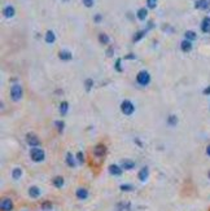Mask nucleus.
<instances>
[{
  "mask_svg": "<svg viewBox=\"0 0 210 211\" xmlns=\"http://www.w3.org/2000/svg\"><path fill=\"white\" fill-rule=\"evenodd\" d=\"M204 93H205V95H210V87H208L206 89H204Z\"/></svg>",
  "mask_w": 210,
  "mask_h": 211,
  "instance_id": "39",
  "label": "nucleus"
},
{
  "mask_svg": "<svg viewBox=\"0 0 210 211\" xmlns=\"http://www.w3.org/2000/svg\"><path fill=\"white\" fill-rule=\"evenodd\" d=\"M136 82L140 85H148L149 82H151V75H149L148 71L145 70H141L138 73V77H136Z\"/></svg>",
  "mask_w": 210,
  "mask_h": 211,
  "instance_id": "2",
  "label": "nucleus"
},
{
  "mask_svg": "<svg viewBox=\"0 0 210 211\" xmlns=\"http://www.w3.org/2000/svg\"><path fill=\"white\" fill-rule=\"evenodd\" d=\"M206 154H208V156L210 157V144H209L208 146H206Z\"/></svg>",
  "mask_w": 210,
  "mask_h": 211,
  "instance_id": "38",
  "label": "nucleus"
},
{
  "mask_svg": "<svg viewBox=\"0 0 210 211\" xmlns=\"http://www.w3.org/2000/svg\"><path fill=\"white\" fill-rule=\"evenodd\" d=\"M135 141H136V144H138L139 146H141V145H143V144H141V142H140V141H139V140H138V139H136V140H135Z\"/></svg>",
  "mask_w": 210,
  "mask_h": 211,
  "instance_id": "41",
  "label": "nucleus"
},
{
  "mask_svg": "<svg viewBox=\"0 0 210 211\" xmlns=\"http://www.w3.org/2000/svg\"><path fill=\"white\" fill-rule=\"evenodd\" d=\"M121 166H122L123 170H132L135 167V162H132V161H130V159H123Z\"/></svg>",
  "mask_w": 210,
  "mask_h": 211,
  "instance_id": "15",
  "label": "nucleus"
},
{
  "mask_svg": "<svg viewBox=\"0 0 210 211\" xmlns=\"http://www.w3.org/2000/svg\"><path fill=\"white\" fill-rule=\"evenodd\" d=\"M119 189H121L122 192H132V191H134V187H132L131 184H122V185L119 187Z\"/></svg>",
  "mask_w": 210,
  "mask_h": 211,
  "instance_id": "27",
  "label": "nucleus"
},
{
  "mask_svg": "<svg viewBox=\"0 0 210 211\" xmlns=\"http://www.w3.org/2000/svg\"><path fill=\"white\" fill-rule=\"evenodd\" d=\"M92 85H94V80H92L91 78H88V79L84 80V88H86V91H87V92L92 88Z\"/></svg>",
  "mask_w": 210,
  "mask_h": 211,
  "instance_id": "29",
  "label": "nucleus"
},
{
  "mask_svg": "<svg viewBox=\"0 0 210 211\" xmlns=\"http://www.w3.org/2000/svg\"><path fill=\"white\" fill-rule=\"evenodd\" d=\"M201 30L202 33H210V17H205L201 22Z\"/></svg>",
  "mask_w": 210,
  "mask_h": 211,
  "instance_id": "9",
  "label": "nucleus"
},
{
  "mask_svg": "<svg viewBox=\"0 0 210 211\" xmlns=\"http://www.w3.org/2000/svg\"><path fill=\"white\" fill-rule=\"evenodd\" d=\"M148 176H149V169L147 166L145 167H143V169L140 170V172H139V175H138V177H139V180L140 181H145L148 179Z\"/></svg>",
  "mask_w": 210,
  "mask_h": 211,
  "instance_id": "12",
  "label": "nucleus"
},
{
  "mask_svg": "<svg viewBox=\"0 0 210 211\" xmlns=\"http://www.w3.org/2000/svg\"><path fill=\"white\" fill-rule=\"evenodd\" d=\"M56 128H57V131L60 134H62L64 128H65V123H64L62 120H57V122H56Z\"/></svg>",
  "mask_w": 210,
  "mask_h": 211,
  "instance_id": "31",
  "label": "nucleus"
},
{
  "mask_svg": "<svg viewBox=\"0 0 210 211\" xmlns=\"http://www.w3.org/2000/svg\"><path fill=\"white\" fill-rule=\"evenodd\" d=\"M210 5V0H197L195 3V7L197 9H208Z\"/></svg>",
  "mask_w": 210,
  "mask_h": 211,
  "instance_id": "10",
  "label": "nucleus"
},
{
  "mask_svg": "<svg viewBox=\"0 0 210 211\" xmlns=\"http://www.w3.org/2000/svg\"><path fill=\"white\" fill-rule=\"evenodd\" d=\"M208 177L210 179V171H209V172H208Z\"/></svg>",
  "mask_w": 210,
  "mask_h": 211,
  "instance_id": "42",
  "label": "nucleus"
},
{
  "mask_svg": "<svg viewBox=\"0 0 210 211\" xmlns=\"http://www.w3.org/2000/svg\"><path fill=\"white\" fill-rule=\"evenodd\" d=\"M180 48H181V51L183 52H190L192 49V43L186 39V40H183L180 43Z\"/></svg>",
  "mask_w": 210,
  "mask_h": 211,
  "instance_id": "18",
  "label": "nucleus"
},
{
  "mask_svg": "<svg viewBox=\"0 0 210 211\" xmlns=\"http://www.w3.org/2000/svg\"><path fill=\"white\" fill-rule=\"evenodd\" d=\"M10 97H12L13 101H18L22 97V87L18 84H15L12 88H10Z\"/></svg>",
  "mask_w": 210,
  "mask_h": 211,
  "instance_id": "4",
  "label": "nucleus"
},
{
  "mask_svg": "<svg viewBox=\"0 0 210 211\" xmlns=\"http://www.w3.org/2000/svg\"><path fill=\"white\" fill-rule=\"evenodd\" d=\"M121 110H122V113L124 114V115H131V114L134 113V105L132 102L130 101V100H124V101L121 104Z\"/></svg>",
  "mask_w": 210,
  "mask_h": 211,
  "instance_id": "3",
  "label": "nucleus"
},
{
  "mask_svg": "<svg viewBox=\"0 0 210 211\" xmlns=\"http://www.w3.org/2000/svg\"><path fill=\"white\" fill-rule=\"evenodd\" d=\"M184 37H186V39L187 40H195L196 38H197V35H196V33L195 31H192V30H188V31H186V34H184Z\"/></svg>",
  "mask_w": 210,
  "mask_h": 211,
  "instance_id": "23",
  "label": "nucleus"
},
{
  "mask_svg": "<svg viewBox=\"0 0 210 211\" xmlns=\"http://www.w3.org/2000/svg\"><path fill=\"white\" fill-rule=\"evenodd\" d=\"M64 1H67V0H64Z\"/></svg>",
  "mask_w": 210,
  "mask_h": 211,
  "instance_id": "43",
  "label": "nucleus"
},
{
  "mask_svg": "<svg viewBox=\"0 0 210 211\" xmlns=\"http://www.w3.org/2000/svg\"><path fill=\"white\" fill-rule=\"evenodd\" d=\"M67 110H69V104H67L66 101H62L61 105H60V112H61L62 115H66Z\"/></svg>",
  "mask_w": 210,
  "mask_h": 211,
  "instance_id": "24",
  "label": "nucleus"
},
{
  "mask_svg": "<svg viewBox=\"0 0 210 211\" xmlns=\"http://www.w3.org/2000/svg\"><path fill=\"white\" fill-rule=\"evenodd\" d=\"M94 154H95V157H97V158H102V157L106 154V146L104 144H97L94 148Z\"/></svg>",
  "mask_w": 210,
  "mask_h": 211,
  "instance_id": "5",
  "label": "nucleus"
},
{
  "mask_svg": "<svg viewBox=\"0 0 210 211\" xmlns=\"http://www.w3.org/2000/svg\"><path fill=\"white\" fill-rule=\"evenodd\" d=\"M94 21H95L96 23H99V22H100V21H101V16H100V14H96V16H95V18H94Z\"/></svg>",
  "mask_w": 210,
  "mask_h": 211,
  "instance_id": "36",
  "label": "nucleus"
},
{
  "mask_svg": "<svg viewBox=\"0 0 210 211\" xmlns=\"http://www.w3.org/2000/svg\"><path fill=\"white\" fill-rule=\"evenodd\" d=\"M21 176H22V170H21L20 167H16V169L12 171V177L15 179V180H18Z\"/></svg>",
  "mask_w": 210,
  "mask_h": 211,
  "instance_id": "22",
  "label": "nucleus"
},
{
  "mask_svg": "<svg viewBox=\"0 0 210 211\" xmlns=\"http://www.w3.org/2000/svg\"><path fill=\"white\" fill-rule=\"evenodd\" d=\"M66 164H67V166H69V167H73V169H74V167H75L77 166V162H75V159H74V157H73V154H72V153H67V154H66Z\"/></svg>",
  "mask_w": 210,
  "mask_h": 211,
  "instance_id": "17",
  "label": "nucleus"
},
{
  "mask_svg": "<svg viewBox=\"0 0 210 211\" xmlns=\"http://www.w3.org/2000/svg\"><path fill=\"white\" fill-rule=\"evenodd\" d=\"M124 58H127V60H129V58H135V56H134V55H127L126 57H124Z\"/></svg>",
  "mask_w": 210,
  "mask_h": 211,
  "instance_id": "40",
  "label": "nucleus"
},
{
  "mask_svg": "<svg viewBox=\"0 0 210 211\" xmlns=\"http://www.w3.org/2000/svg\"><path fill=\"white\" fill-rule=\"evenodd\" d=\"M56 40V37H55V33H53L52 30H48L47 33H45V42L48 43V44H52L53 42Z\"/></svg>",
  "mask_w": 210,
  "mask_h": 211,
  "instance_id": "19",
  "label": "nucleus"
},
{
  "mask_svg": "<svg viewBox=\"0 0 210 211\" xmlns=\"http://www.w3.org/2000/svg\"><path fill=\"white\" fill-rule=\"evenodd\" d=\"M52 183H53V187L62 188L64 184H65V180H64L62 176H55V177H53V180H52Z\"/></svg>",
  "mask_w": 210,
  "mask_h": 211,
  "instance_id": "13",
  "label": "nucleus"
},
{
  "mask_svg": "<svg viewBox=\"0 0 210 211\" xmlns=\"http://www.w3.org/2000/svg\"><path fill=\"white\" fill-rule=\"evenodd\" d=\"M176 123H178L176 115H170L169 118H167V124H169V126H175Z\"/></svg>",
  "mask_w": 210,
  "mask_h": 211,
  "instance_id": "28",
  "label": "nucleus"
},
{
  "mask_svg": "<svg viewBox=\"0 0 210 211\" xmlns=\"http://www.w3.org/2000/svg\"><path fill=\"white\" fill-rule=\"evenodd\" d=\"M77 161H78V162H79L80 164L84 163V154H83V152H78V153H77Z\"/></svg>",
  "mask_w": 210,
  "mask_h": 211,
  "instance_id": "33",
  "label": "nucleus"
},
{
  "mask_svg": "<svg viewBox=\"0 0 210 211\" xmlns=\"http://www.w3.org/2000/svg\"><path fill=\"white\" fill-rule=\"evenodd\" d=\"M147 5H148V8L154 9L157 7V0H147Z\"/></svg>",
  "mask_w": 210,
  "mask_h": 211,
  "instance_id": "32",
  "label": "nucleus"
},
{
  "mask_svg": "<svg viewBox=\"0 0 210 211\" xmlns=\"http://www.w3.org/2000/svg\"><path fill=\"white\" fill-rule=\"evenodd\" d=\"M113 52H114V51H113L112 47L108 48V51H106V56H113Z\"/></svg>",
  "mask_w": 210,
  "mask_h": 211,
  "instance_id": "37",
  "label": "nucleus"
},
{
  "mask_svg": "<svg viewBox=\"0 0 210 211\" xmlns=\"http://www.w3.org/2000/svg\"><path fill=\"white\" fill-rule=\"evenodd\" d=\"M114 66H116V70H117V71H122V64H121V58L117 60Z\"/></svg>",
  "mask_w": 210,
  "mask_h": 211,
  "instance_id": "34",
  "label": "nucleus"
},
{
  "mask_svg": "<svg viewBox=\"0 0 210 211\" xmlns=\"http://www.w3.org/2000/svg\"><path fill=\"white\" fill-rule=\"evenodd\" d=\"M42 210L43 211H49V210H52V207H53V205H52V202H49V201H45V202H43L42 203Z\"/></svg>",
  "mask_w": 210,
  "mask_h": 211,
  "instance_id": "25",
  "label": "nucleus"
},
{
  "mask_svg": "<svg viewBox=\"0 0 210 211\" xmlns=\"http://www.w3.org/2000/svg\"><path fill=\"white\" fill-rule=\"evenodd\" d=\"M30 158L34 161V162H43L45 158L44 150L40 148H31L30 150Z\"/></svg>",
  "mask_w": 210,
  "mask_h": 211,
  "instance_id": "1",
  "label": "nucleus"
},
{
  "mask_svg": "<svg viewBox=\"0 0 210 211\" xmlns=\"http://www.w3.org/2000/svg\"><path fill=\"white\" fill-rule=\"evenodd\" d=\"M147 14H148V10L145 9V8H140L138 10V13H136V17L140 21H144L145 18H147Z\"/></svg>",
  "mask_w": 210,
  "mask_h": 211,
  "instance_id": "21",
  "label": "nucleus"
},
{
  "mask_svg": "<svg viewBox=\"0 0 210 211\" xmlns=\"http://www.w3.org/2000/svg\"><path fill=\"white\" fill-rule=\"evenodd\" d=\"M77 198L78 199H86L88 197V191L87 189H84V188H79V189H77Z\"/></svg>",
  "mask_w": 210,
  "mask_h": 211,
  "instance_id": "14",
  "label": "nucleus"
},
{
  "mask_svg": "<svg viewBox=\"0 0 210 211\" xmlns=\"http://www.w3.org/2000/svg\"><path fill=\"white\" fill-rule=\"evenodd\" d=\"M29 196L31 198H38L39 196H40V189H39L38 187H30V189H29Z\"/></svg>",
  "mask_w": 210,
  "mask_h": 211,
  "instance_id": "16",
  "label": "nucleus"
},
{
  "mask_svg": "<svg viewBox=\"0 0 210 211\" xmlns=\"http://www.w3.org/2000/svg\"><path fill=\"white\" fill-rule=\"evenodd\" d=\"M15 13H16V10L12 5H7L4 10H3V14H4V17H7V18H12L15 16Z\"/></svg>",
  "mask_w": 210,
  "mask_h": 211,
  "instance_id": "11",
  "label": "nucleus"
},
{
  "mask_svg": "<svg viewBox=\"0 0 210 211\" xmlns=\"http://www.w3.org/2000/svg\"><path fill=\"white\" fill-rule=\"evenodd\" d=\"M109 172L112 174L113 176H121V175H122V167H119L118 164H110Z\"/></svg>",
  "mask_w": 210,
  "mask_h": 211,
  "instance_id": "8",
  "label": "nucleus"
},
{
  "mask_svg": "<svg viewBox=\"0 0 210 211\" xmlns=\"http://www.w3.org/2000/svg\"><path fill=\"white\" fill-rule=\"evenodd\" d=\"M144 34H145V30H143V31H138V33L134 35V39H132V40H134V42H139L140 39H143Z\"/></svg>",
  "mask_w": 210,
  "mask_h": 211,
  "instance_id": "30",
  "label": "nucleus"
},
{
  "mask_svg": "<svg viewBox=\"0 0 210 211\" xmlns=\"http://www.w3.org/2000/svg\"><path fill=\"white\" fill-rule=\"evenodd\" d=\"M26 141H27V144H29L30 146H33V148H37V146L39 145V139L38 136H35L34 134H27L26 135Z\"/></svg>",
  "mask_w": 210,
  "mask_h": 211,
  "instance_id": "6",
  "label": "nucleus"
},
{
  "mask_svg": "<svg viewBox=\"0 0 210 211\" xmlns=\"http://www.w3.org/2000/svg\"><path fill=\"white\" fill-rule=\"evenodd\" d=\"M99 42H100L101 44H108L109 43V37L106 34H100L99 35Z\"/></svg>",
  "mask_w": 210,
  "mask_h": 211,
  "instance_id": "26",
  "label": "nucleus"
},
{
  "mask_svg": "<svg viewBox=\"0 0 210 211\" xmlns=\"http://www.w3.org/2000/svg\"><path fill=\"white\" fill-rule=\"evenodd\" d=\"M83 4L87 7V8H90V7L94 5V0H83Z\"/></svg>",
  "mask_w": 210,
  "mask_h": 211,
  "instance_id": "35",
  "label": "nucleus"
},
{
  "mask_svg": "<svg viewBox=\"0 0 210 211\" xmlns=\"http://www.w3.org/2000/svg\"><path fill=\"white\" fill-rule=\"evenodd\" d=\"M59 57L62 61H69V60H72V53L69 51H61L59 53Z\"/></svg>",
  "mask_w": 210,
  "mask_h": 211,
  "instance_id": "20",
  "label": "nucleus"
},
{
  "mask_svg": "<svg viewBox=\"0 0 210 211\" xmlns=\"http://www.w3.org/2000/svg\"><path fill=\"white\" fill-rule=\"evenodd\" d=\"M0 209L1 211H12L13 210V202L9 198H4L0 203Z\"/></svg>",
  "mask_w": 210,
  "mask_h": 211,
  "instance_id": "7",
  "label": "nucleus"
}]
</instances>
